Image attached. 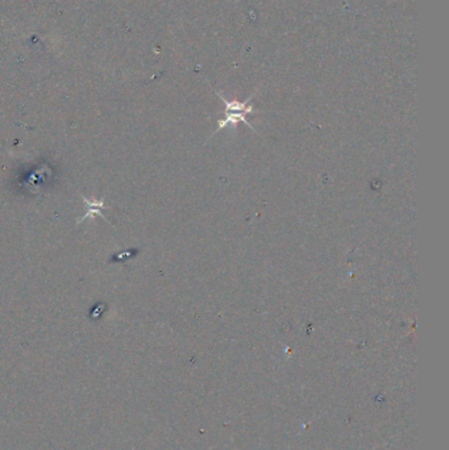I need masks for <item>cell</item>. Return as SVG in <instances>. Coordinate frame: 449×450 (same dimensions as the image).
Instances as JSON below:
<instances>
[{"mask_svg":"<svg viewBox=\"0 0 449 450\" xmlns=\"http://www.w3.org/2000/svg\"><path fill=\"white\" fill-rule=\"evenodd\" d=\"M218 95L222 98V101H224L225 104V117L218 125V129H224L227 126H236V124H238L240 122H243V123L249 125L255 131V128L247 120V115L255 112L252 104H249L250 99L253 98V95L244 103L237 101H228V99H225L222 94H218Z\"/></svg>","mask_w":449,"mask_h":450,"instance_id":"6da1fadb","label":"cell"}]
</instances>
